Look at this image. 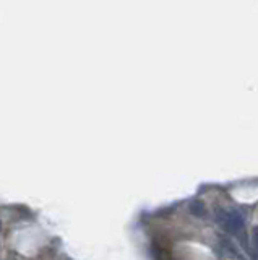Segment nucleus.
<instances>
[{
    "mask_svg": "<svg viewBox=\"0 0 258 260\" xmlns=\"http://www.w3.org/2000/svg\"><path fill=\"white\" fill-rule=\"evenodd\" d=\"M216 220L219 223L222 229H226L227 233L240 236L242 233H245V221L244 216L240 215L237 210H227V208H217L216 210Z\"/></svg>",
    "mask_w": 258,
    "mask_h": 260,
    "instance_id": "nucleus-1",
    "label": "nucleus"
},
{
    "mask_svg": "<svg viewBox=\"0 0 258 260\" xmlns=\"http://www.w3.org/2000/svg\"><path fill=\"white\" fill-rule=\"evenodd\" d=\"M190 210H192V213H194V215H196V216H203V215H205V207H203V203L198 202V200L190 203Z\"/></svg>",
    "mask_w": 258,
    "mask_h": 260,
    "instance_id": "nucleus-2",
    "label": "nucleus"
},
{
    "mask_svg": "<svg viewBox=\"0 0 258 260\" xmlns=\"http://www.w3.org/2000/svg\"><path fill=\"white\" fill-rule=\"evenodd\" d=\"M252 247H254L255 256L258 257V226L252 229Z\"/></svg>",
    "mask_w": 258,
    "mask_h": 260,
    "instance_id": "nucleus-3",
    "label": "nucleus"
},
{
    "mask_svg": "<svg viewBox=\"0 0 258 260\" xmlns=\"http://www.w3.org/2000/svg\"><path fill=\"white\" fill-rule=\"evenodd\" d=\"M0 229H2V223H0Z\"/></svg>",
    "mask_w": 258,
    "mask_h": 260,
    "instance_id": "nucleus-4",
    "label": "nucleus"
}]
</instances>
